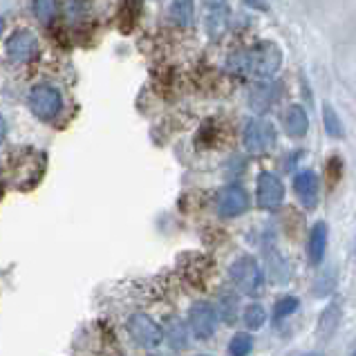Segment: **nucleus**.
I'll use <instances>...</instances> for the list:
<instances>
[{"mask_svg": "<svg viewBox=\"0 0 356 356\" xmlns=\"http://www.w3.org/2000/svg\"><path fill=\"white\" fill-rule=\"evenodd\" d=\"M309 128V117L305 113V108L300 106H289L287 113H284V130H287L289 137H305Z\"/></svg>", "mask_w": 356, "mask_h": 356, "instance_id": "nucleus-15", "label": "nucleus"}, {"mask_svg": "<svg viewBox=\"0 0 356 356\" xmlns=\"http://www.w3.org/2000/svg\"><path fill=\"white\" fill-rule=\"evenodd\" d=\"M350 356H356V343H354V348H352V352H350Z\"/></svg>", "mask_w": 356, "mask_h": 356, "instance_id": "nucleus-27", "label": "nucleus"}, {"mask_svg": "<svg viewBox=\"0 0 356 356\" xmlns=\"http://www.w3.org/2000/svg\"><path fill=\"white\" fill-rule=\"evenodd\" d=\"M204 356H207V354H204Z\"/></svg>", "mask_w": 356, "mask_h": 356, "instance_id": "nucleus-28", "label": "nucleus"}, {"mask_svg": "<svg viewBox=\"0 0 356 356\" xmlns=\"http://www.w3.org/2000/svg\"><path fill=\"white\" fill-rule=\"evenodd\" d=\"M218 316L220 314L211 302L197 300V302H193V307L188 312V327L197 339L202 341L211 339L218 330Z\"/></svg>", "mask_w": 356, "mask_h": 356, "instance_id": "nucleus-6", "label": "nucleus"}, {"mask_svg": "<svg viewBox=\"0 0 356 356\" xmlns=\"http://www.w3.org/2000/svg\"><path fill=\"white\" fill-rule=\"evenodd\" d=\"M164 339L172 350H186L188 348V327L179 316H168L164 323Z\"/></svg>", "mask_w": 356, "mask_h": 356, "instance_id": "nucleus-14", "label": "nucleus"}, {"mask_svg": "<svg viewBox=\"0 0 356 356\" xmlns=\"http://www.w3.org/2000/svg\"><path fill=\"white\" fill-rule=\"evenodd\" d=\"M3 29H5V20L0 18V34H3Z\"/></svg>", "mask_w": 356, "mask_h": 356, "instance_id": "nucleus-25", "label": "nucleus"}, {"mask_svg": "<svg viewBox=\"0 0 356 356\" xmlns=\"http://www.w3.org/2000/svg\"><path fill=\"white\" fill-rule=\"evenodd\" d=\"M251 350H253V339H251V334H247V332L236 334V337H233L231 343H229V354L231 356H249Z\"/></svg>", "mask_w": 356, "mask_h": 356, "instance_id": "nucleus-18", "label": "nucleus"}, {"mask_svg": "<svg viewBox=\"0 0 356 356\" xmlns=\"http://www.w3.org/2000/svg\"><path fill=\"white\" fill-rule=\"evenodd\" d=\"M29 108H32L34 117L40 121H52L58 117L60 108H63V99L60 92L52 86H36L29 90Z\"/></svg>", "mask_w": 356, "mask_h": 356, "instance_id": "nucleus-4", "label": "nucleus"}, {"mask_svg": "<svg viewBox=\"0 0 356 356\" xmlns=\"http://www.w3.org/2000/svg\"><path fill=\"white\" fill-rule=\"evenodd\" d=\"M298 298L296 296H284L276 302V307H273V321H284L287 316H291L293 312L298 309Z\"/></svg>", "mask_w": 356, "mask_h": 356, "instance_id": "nucleus-20", "label": "nucleus"}, {"mask_svg": "<svg viewBox=\"0 0 356 356\" xmlns=\"http://www.w3.org/2000/svg\"><path fill=\"white\" fill-rule=\"evenodd\" d=\"M327 240H330V229L325 222H316L309 231L307 238V256L312 264H321L325 258V249H327Z\"/></svg>", "mask_w": 356, "mask_h": 356, "instance_id": "nucleus-13", "label": "nucleus"}, {"mask_svg": "<svg viewBox=\"0 0 356 356\" xmlns=\"http://www.w3.org/2000/svg\"><path fill=\"white\" fill-rule=\"evenodd\" d=\"M337 321H339V307H337V302H334L332 307L323 314V318H321V330L325 327V325H330V327L334 330V327H337Z\"/></svg>", "mask_w": 356, "mask_h": 356, "instance_id": "nucleus-23", "label": "nucleus"}, {"mask_svg": "<svg viewBox=\"0 0 356 356\" xmlns=\"http://www.w3.org/2000/svg\"><path fill=\"white\" fill-rule=\"evenodd\" d=\"M249 204H251L249 193L236 184L220 188L216 195V209L222 218H238L249 211Z\"/></svg>", "mask_w": 356, "mask_h": 356, "instance_id": "nucleus-7", "label": "nucleus"}, {"mask_svg": "<svg viewBox=\"0 0 356 356\" xmlns=\"http://www.w3.org/2000/svg\"><path fill=\"white\" fill-rule=\"evenodd\" d=\"M34 14L40 23H49L56 14V0H34Z\"/></svg>", "mask_w": 356, "mask_h": 356, "instance_id": "nucleus-21", "label": "nucleus"}, {"mask_svg": "<svg viewBox=\"0 0 356 356\" xmlns=\"http://www.w3.org/2000/svg\"><path fill=\"white\" fill-rule=\"evenodd\" d=\"M218 314H222V316H225V321L233 323V321L238 318V300L231 298V296H225V298L220 300Z\"/></svg>", "mask_w": 356, "mask_h": 356, "instance_id": "nucleus-22", "label": "nucleus"}, {"mask_svg": "<svg viewBox=\"0 0 356 356\" xmlns=\"http://www.w3.org/2000/svg\"><path fill=\"white\" fill-rule=\"evenodd\" d=\"M323 126H325V132H327L330 137L334 139H341L343 137V124H341V119L337 115V110H334L330 104L323 108Z\"/></svg>", "mask_w": 356, "mask_h": 356, "instance_id": "nucleus-17", "label": "nucleus"}, {"mask_svg": "<svg viewBox=\"0 0 356 356\" xmlns=\"http://www.w3.org/2000/svg\"><path fill=\"white\" fill-rule=\"evenodd\" d=\"M282 54L276 43H258L244 52L231 56L229 65L240 74L256 76V79H269L280 70Z\"/></svg>", "mask_w": 356, "mask_h": 356, "instance_id": "nucleus-1", "label": "nucleus"}, {"mask_svg": "<svg viewBox=\"0 0 356 356\" xmlns=\"http://www.w3.org/2000/svg\"><path fill=\"white\" fill-rule=\"evenodd\" d=\"M264 321H267V312H264L262 305L253 302L244 309V323H247L249 330H260L264 325Z\"/></svg>", "mask_w": 356, "mask_h": 356, "instance_id": "nucleus-19", "label": "nucleus"}, {"mask_svg": "<svg viewBox=\"0 0 356 356\" xmlns=\"http://www.w3.org/2000/svg\"><path fill=\"white\" fill-rule=\"evenodd\" d=\"M305 356H323L321 352H309V354H305Z\"/></svg>", "mask_w": 356, "mask_h": 356, "instance_id": "nucleus-26", "label": "nucleus"}, {"mask_svg": "<svg viewBox=\"0 0 356 356\" xmlns=\"http://www.w3.org/2000/svg\"><path fill=\"white\" fill-rule=\"evenodd\" d=\"M195 18V5L193 0H172L170 5V20L177 27H191Z\"/></svg>", "mask_w": 356, "mask_h": 356, "instance_id": "nucleus-16", "label": "nucleus"}, {"mask_svg": "<svg viewBox=\"0 0 356 356\" xmlns=\"http://www.w3.org/2000/svg\"><path fill=\"white\" fill-rule=\"evenodd\" d=\"M280 99V83L276 81H262V83H256L249 92V106L258 113H264L269 110L276 101Z\"/></svg>", "mask_w": 356, "mask_h": 356, "instance_id": "nucleus-11", "label": "nucleus"}, {"mask_svg": "<svg viewBox=\"0 0 356 356\" xmlns=\"http://www.w3.org/2000/svg\"><path fill=\"white\" fill-rule=\"evenodd\" d=\"M284 200V184L278 175H273L269 170H262L258 175V186H256V202L264 211H273L282 204Z\"/></svg>", "mask_w": 356, "mask_h": 356, "instance_id": "nucleus-8", "label": "nucleus"}, {"mask_svg": "<svg viewBox=\"0 0 356 356\" xmlns=\"http://www.w3.org/2000/svg\"><path fill=\"white\" fill-rule=\"evenodd\" d=\"M202 5H204V23H207L209 34L211 36L225 34L229 18H231L229 0H202Z\"/></svg>", "mask_w": 356, "mask_h": 356, "instance_id": "nucleus-10", "label": "nucleus"}, {"mask_svg": "<svg viewBox=\"0 0 356 356\" xmlns=\"http://www.w3.org/2000/svg\"><path fill=\"white\" fill-rule=\"evenodd\" d=\"M293 191L305 209H314L318 204V177L312 170H300L293 179Z\"/></svg>", "mask_w": 356, "mask_h": 356, "instance_id": "nucleus-12", "label": "nucleus"}, {"mask_svg": "<svg viewBox=\"0 0 356 356\" xmlns=\"http://www.w3.org/2000/svg\"><path fill=\"white\" fill-rule=\"evenodd\" d=\"M242 141L251 155H264L276 146V128L267 119H251L242 130Z\"/></svg>", "mask_w": 356, "mask_h": 356, "instance_id": "nucleus-2", "label": "nucleus"}, {"mask_svg": "<svg viewBox=\"0 0 356 356\" xmlns=\"http://www.w3.org/2000/svg\"><path fill=\"white\" fill-rule=\"evenodd\" d=\"M5 137H7V124H5L3 115H0V144L5 141Z\"/></svg>", "mask_w": 356, "mask_h": 356, "instance_id": "nucleus-24", "label": "nucleus"}, {"mask_svg": "<svg viewBox=\"0 0 356 356\" xmlns=\"http://www.w3.org/2000/svg\"><path fill=\"white\" fill-rule=\"evenodd\" d=\"M231 280L233 284L247 296H256L262 289V269L256 258L242 256L231 264Z\"/></svg>", "mask_w": 356, "mask_h": 356, "instance_id": "nucleus-3", "label": "nucleus"}, {"mask_svg": "<svg viewBox=\"0 0 356 356\" xmlns=\"http://www.w3.org/2000/svg\"><path fill=\"white\" fill-rule=\"evenodd\" d=\"M128 334L130 339L135 341L139 348H157V345L164 341V330L159 327V323L152 321L148 314H132L128 318Z\"/></svg>", "mask_w": 356, "mask_h": 356, "instance_id": "nucleus-5", "label": "nucleus"}, {"mask_svg": "<svg viewBox=\"0 0 356 356\" xmlns=\"http://www.w3.org/2000/svg\"><path fill=\"white\" fill-rule=\"evenodd\" d=\"M38 52V40L29 29H18L7 38V56L16 63H29Z\"/></svg>", "mask_w": 356, "mask_h": 356, "instance_id": "nucleus-9", "label": "nucleus"}]
</instances>
